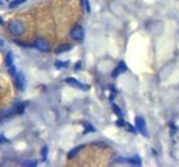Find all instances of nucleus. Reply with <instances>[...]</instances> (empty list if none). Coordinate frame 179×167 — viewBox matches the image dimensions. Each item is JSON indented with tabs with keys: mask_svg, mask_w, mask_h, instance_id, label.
I'll use <instances>...</instances> for the list:
<instances>
[{
	"mask_svg": "<svg viewBox=\"0 0 179 167\" xmlns=\"http://www.w3.org/2000/svg\"><path fill=\"white\" fill-rule=\"evenodd\" d=\"M83 148H84V145H78V147H76V148H73V149L71 150V152L68 153V158L71 160V158H73L74 156H77V154H78V153H79Z\"/></svg>",
	"mask_w": 179,
	"mask_h": 167,
	"instance_id": "nucleus-10",
	"label": "nucleus"
},
{
	"mask_svg": "<svg viewBox=\"0 0 179 167\" xmlns=\"http://www.w3.org/2000/svg\"><path fill=\"white\" fill-rule=\"evenodd\" d=\"M84 5H86V9H87V12L90 13V12H91V8H90V3H88V0H84Z\"/></svg>",
	"mask_w": 179,
	"mask_h": 167,
	"instance_id": "nucleus-23",
	"label": "nucleus"
},
{
	"mask_svg": "<svg viewBox=\"0 0 179 167\" xmlns=\"http://www.w3.org/2000/svg\"><path fill=\"white\" fill-rule=\"evenodd\" d=\"M22 165L23 166H32V167H35V166H37V162H36V161H24V162H22Z\"/></svg>",
	"mask_w": 179,
	"mask_h": 167,
	"instance_id": "nucleus-19",
	"label": "nucleus"
},
{
	"mask_svg": "<svg viewBox=\"0 0 179 167\" xmlns=\"http://www.w3.org/2000/svg\"><path fill=\"white\" fill-rule=\"evenodd\" d=\"M8 72H9V74H10L12 77H14L15 74H17V72H15V67H14V65H12V67L8 68Z\"/></svg>",
	"mask_w": 179,
	"mask_h": 167,
	"instance_id": "nucleus-20",
	"label": "nucleus"
},
{
	"mask_svg": "<svg viewBox=\"0 0 179 167\" xmlns=\"http://www.w3.org/2000/svg\"><path fill=\"white\" fill-rule=\"evenodd\" d=\"M14 83L19 89H24V87H26V79H24L23 73H17L14 75Z\"/></svg>",
	"mask_w": 179,
	"mask_h": 167,
	"instance_id": "nucleus-8",
	"label": "nucleus"
},
{
	"mask_svg": "<svg viewBox=\"0 0 179 167\" xmlns=\"http://www.w3.org/2000/svg\"><path fill=\"white\" fill-rule=\"evenodd\" d=\"M69 65V61H60V60H56L55 61V67L58 69H64Z\"/></svg>",
	"mask_w": 179,
	"mask_h": 167,
	"instance_id": "nucleus-13",
	"label": "nucleus"
},
{
	"mask_svg": "<svg viewBox=\"0 0 179 167\" xmlns=\"http://www.w3.org/2000/svg\"><path fill=\"white\" fill-rule=\"evenodd\" d=\"M0 24H4V19L1 17H0Z\"/></svg>",
	"mask_w": 179,
	"mask_h": 167,
	"instance_id": "nucleus-24",
	"label": "nucleus"
},
{
	"mask_svg": "<svg viewBox=\"0 0 179 167\" xmlns=\"http://www.w3.org/2000/svg\"><path fill=\"white\" fill-rule=\"evenodd\" d=\"M8 142H9V140H8L5 137H4V135H0V144H1V143H8Z\"/></svg>",
	"mask_w": 179,
	"mask_h": 167,
	"instance_id": "nucleus-22",
	"label": "nucleus"
},
{
	"mask_svg": "<svg viewBox=\"0 0 179 167\" xmlns=\"http://www.w3.org/2000/svg\"><path fill=\"white\" fill-rule=\"evenodd\" d=\"M33 45H35V47L41 52H49L50 51V45H49V42L44 37H37L35 40Z\"/></svg>",
	"mask_w": 179,
	"mask_h": 167,
	"instance_id": "nucleus-5",
	"label": "nucleus"
},
{
	"mask_svg": "<svg viewBox=\"0 0 179 167\" xmlns=\"http://www.w3.org/2000/svg\"><path fill=\"white\" fill-rule=\"evenodd\" d=\"M65 83L68 85H71V87H73V88L82 89V91H88V89H90V85L88 84H84L82 82H79V80H77L76 78H72V77L65 78Z\"/></svg>",
	"mask_w": 179,
	"mask_h": 167,
	"instance_id": "nucleus-3",
	"label": "nucleus"
},
{
	"mask_svg": "<svg viewBox=\"0 0 179 167\" xmlns=\"http://www.w3.org/2000/svg\"><path fill=\"white\" fill-rule=\"evenodd\" d=\"M15 43L19 45V46H23V47H31V45H30V43L23 42V41H19V40H15Z\"/></svg>",
	"mask_w": 179,
	"mask_h": 167,
	"instance_id": "nucleus-21",
	"label": "nucleus"
},
{
	"mask_svg": "<svg viewBox=\"0 0 179 167\" xmlns=\"http://www.w3.org/2000/svg\"><path fill=\"white\" fill-rule=\"evenodd\" d=\"M8 31L13 36H15V37H21V36L26 33V26H24V23L22 21L14 19V21H12L8 24Z\"/></svg>",
	"mask_w": 179,
	"mask_h": 167,
	"instance_id": "nucleus-1",
	"label": "nucleus"
},
{
	"mask_svg": "<svg viewBox=\"0 0 179 167\" xmlns=\"http://www.w3.org/2000/svg\"><path fill=\"white\" fill-rule=\"evenodd\" d=\"M136 129L137 132H140L143 137H148V132H147V125L146 121L142 116H137L136 117Z\"/></svg>",
	"mask_w": 179,
	"mask_h": 167,
	"instance_id": "nucleus-4",
	"label": "nucleus"
},
{
	"mask_svg": "<svg viewBox=\"0 0 179 167\" xmlns=\"http://www.w3.org/2000/svg\"><path fill=\"white\" fill-rule=\"evenodd\" d=\"M0 45H4V41H3V40H0Z\"/></svg>",
	"mask_w": 179,
	"mask_h": 167,
	"instance_id": "nucleus-25",
	"label": "nucleus"
},
{
	"mask_svg": "<svg viewBox=\"0 0 179 167\" xmlns=\"http://www.w3.org/2000/svg\"><path fill=\"white\" fill-rule=\"evenodd\" d=\"M128 162H129V163H132V165H138V166H140L141 165V158L138 156H134L132 158H129Z\"/></svg>",
	"mask_w": 179,
	"mask_h": 167,
	"instance_id": "nucleus-14",
	"label": "nucleus"
},
{
	"mask_svg": "<svg viewBox=\"0 0 179 167\" xmlns=\"http://www.w3.org/2000/svg\"><path fill=\"white\" fill-rule=\"evenodd\" d=\"M24 1H26V0H13V1L9 3V8H17V7H19Z\"/></svg>",
	"mask_w": 179,
	"mask_h": 167,
	"instance_id": "nucleus-15",
	"label": "nucleus"
},
{
	"mask_svg": "<svg viewBox=\"0 0 179 167\" xmlns=\"http://www.w3.org/2000/svg\"><path fill=\"white\" fill-rule=\"evenodd\" d=\"M72 45H62V46H59L58 48H56V54H63V52H68V51H71L72 50Z\"/></svg>",
	"mask_w": 179,
	"mask_h": 167,
	"instance_id": "nucleus-9",
	"label": "nucleus"
},
{
	"mask_svg": "<svg viewBox=\"0 0 179 167\" xmlns=\"http://www.w3.org/2000/svg\"><path fill=\"white\" fill-rule=\"evenodd\" d=\"M71 38H73L74 41H83L84 38V30L82 26H74L69 32Z\"/></svg>",
	"mask_w": 179,
	"mask_h": 167,
	"instance_id": "nucleus-2",
	"label": "nucleus"
},
{
	"mask_svg": "<svg viewBox=\"0 0 179 167\" xmlns=\"http://www.w3.org/2000/svg\"><path fill=\"white\" fill-rule=\"evenodd\" d=\"M27 105H28V102H17L15 103L13 107H10L9 108V115H10V117L12 116H15V115H19V114H23V111L26 110V107H27Z\"/></svg>",
	"mask_w": 179,
	"mask_h": 167,
	"instance_id": "nucleus-6",
	"label": "nucleus"
},
{
	"mask_svg": "<svg viewBox=\"0 0 179 167\" xmlns=\"http://www.w3.org/2000/svg\"><path fill=\"white\" fill-rule=\"evenodd\" d=\"M128 70V67H127V64H125L124 61H120L119 64H118V67L115 68V70L113 72V78H116V77H119L120 74H123V73H125Z\"/></svg>",
	"mask_w": 179,
	"mask_h": 167,
	"instance_id": "nucleus-7",
	"label": "nucleus"
},
{
	"mask_svg": "<svg viewBox=\"0 0 179 167\" xmlns=\"http://www.w3.org/2000/svg\"><path fill=\"white\" fill-rule=\"evenodd\" d=\"M13 54L12 52H9V54L7 55V59H5V64H7V67L9 68V67H12V65H14V58H13Z\"/></svg>",
	"mask_w": 179,
	"mask_h": 167,
	"instance_id": "nucleus-11",
	"label": "nucleus"
},
{
	"mask_svg": "<svg viewBox=\"0 0 179 167\" xmlns=\"http://www.w3.org/2000/svg\"><path fill=\"white\" fill-rule=\"evenodd\" d=\"M113 110H114V112H115L116 115L119 116V119H123V112L120 111L119 106H116V105H113Z\"/></svg>",
	"mask_w": 179,
	"mask_h": 167,
	"instance_id": "nucleus-17",
	"label": "nucleus"
},
{
	"mask_svg": "<svg viewBox=\"0 0 179 167\" xmlns=\"http://www.w3.org/2000/svg\"><path fill=\"white\" fill-rule=\"evenodd\" d=\"M47 152H49L47 145H44L42 149H41V158H42V161H46L47 160Z\"/></svg>",
	"mask_w": 179,
	"mask_h": 167,
	"instance_id": "nucleus-16",
	"label": "nucleus"
},
{
	"mask_svg": "<svg viewBox=\"0 0 179 167\" xmlns=\"http://www.w3.org/2000/svg\"><path fill=\"white\" fill-rule=\"evenodd\" d=\"M84 126H86V133H90V132H96V129H95V126L91 125L90 123H84Z\"/></svg>",
	"mask_w": 179,
	"mask_h": 167,
	"instance_id": "nucleus-18",
	"label": "nucleus"
},
{
	"mask_svg": "<svg viewBox=\"0 0 179 167\" xmlns=\"http://www.w3.org/2000/svg\"><path fill=\"white\" fill-rule=\"evenodd\" d=\"M9 117H10V115H9V108L0 111V121L5 120V119H9Z\"/></svg>",
	"mask_w": 179,
	"mask_h": 167,
	"instance_id": "nucleus-12",
	"label": "nucleus"
}]
</instances>
